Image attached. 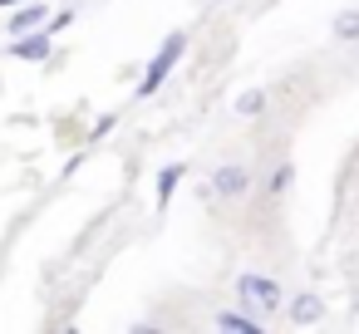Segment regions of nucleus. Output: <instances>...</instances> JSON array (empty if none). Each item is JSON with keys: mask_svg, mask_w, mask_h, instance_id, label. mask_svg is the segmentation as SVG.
I'll list each match as a JSON object with an SVG mask.
<instances>
[{"mask_svg": "<svg viewBox=\"0 0 359 334\" xmlns=\"http://www.w3.org/2000/svg\"><path fill=\"white\" fill-rule=\"evenodd\" d=\"M182 50H187V35H182V30H172V35L163 40V50L148 60V74L138 79V94H158V84L172 74V64L182 60Z\"/></svg>", "mask_w": 359, "mask_h": 334, "instance_id": "1", "label": "nucleus"}, {"mask_svg": "<svg viewBox=\"0 0 359 334\" xmlns=\"http://www.w3.org/2000/svg\"><path fill=\"white\" fill-rule=\"evenodd\" d=\"M236 295L246 305H256V309H280V285L266 280V275H241L236 280Z\"/></svg>", "mask_w": 359, "mask_h": 334, "instance_id": "2", "label": "nucleus"}, {"mask_svg": "<svg viewBox=\"0 0 359 334\" xmlns=\"http://www.w3.org/2000/svg\"><path fill=\"white\" fill-rule=\"evenodd\" d=\"M50 50H55V45H50V35H45V30H25V35H15V40H11V55H15V60H30V64H45V60H50Z\"/></svg>", "mask_w": 359, "mask_h": 334, "instance_id": "3", "label": "nucleus"}, {"mask_svg": "<svg viewBox=\"0 0 359 334\" xmlns=\"http://www.w3.org/2000/svg\"><path fill=\"white\" fill-rule=\"evenodd\" d=\"M45 15H50V6H45V0H20V6H15V15H11V35H25V30H40L45 25Z\"/></svg>", "mask_w": 359, "mask_h": 334, "instance_id": "4", "label": "nucleus"}, {"mask_svg": "<svg viewBox=\"0 0 359 334\" xmlns=\"http://www.w3.org/2000/svg\"><path fill=\"white\" fill-rule=\"evenodd\" d=\"M212 192H217V197H236V192H246V167L226 162V167L212 177Z\"/></svg>", "mask_w": 359, "mask_h": 334, "instance_id": "5", "label": "nucleus"}, {"mask_svg": "<svg viewBox=\"0 0 359 334\" xmlns=\"http://www.w3.org/2000/svg\"><path fill=\"white\" fill-rule=\"evenodd\" d=\"M182 172H187L182 162H168V167L158 172V207H168V202H172V192H177V182H182Z\"/></svg>", "mask_w": 359, "mask_h": 334, "instance_id": "6", "label": "nucleus"}, {"mask_svg": "<svg viewBox=\"0 0 359 334\" xmlns=\"http://www.w3.org/2000/svg\"><path fill=\"white\" fill-rule=\"evenodd\" d=\"M290 319H295V324H315V319H320V300H315V295H300V300L290 305Z\"/></svg>", "mask_w": 359, "mask_h": 334, "instance_id": "7", "label": "nucleus"}, {"mask_svg": "<svg viewBox=\"0 0 359 334\" xmlns=\"http://www.w3.org/2000/svg\"><path fill=\"white\" fill-rule=\"evenodd\" d=\"M217 324H222V329H241V334H256V329H261L256 314H217Z\"/></svg>", "mask_w": 359, "mask_h": 334, "instance_id": "8", "label": "nucleus"}, {"mask_svg": "<svg viewBox=\"0 0 359 334\" xmlns=\"http://www.w3.org/2000/svg\"><path fill=\"white\" fill-rule=\"evenodd\" d=\"M334 35H339V40H354V35H359V15H354V11H344V15L334 20Z\"/></svg>", "mask_w": 359, "mask_h": 334, "instance_id": "9", "label": "nucleus"}, {"mask_svg": "<svg viewBox=\"0 0 359 334\" xmlns=\"http://www.w3.org/2000/svg\"><path fill=\"white\" fill-rule=\"evenodd\" d=\"M261 104H266V94H261V89H251V94H241V99H236V109H241V113H261Z\"/></svg>", "mask_w": 359, "mask_h": 334, "instance_id": "10", "label": "nucleus"}, {"mask_svg": "<svg viewBox=\"0 0 359 334\" xmlns=\"http://www.w3.org/2000/svg\"><path fill=\"white\" fill-rule=\"evenodd\" d=\"M290 177H295L290 167H276V172H271V192H285V187H290Z\"/></svg>", "mask_w": 359, "mask_h": 334, "instance_id": "11", "label": "nucleus"}, {"mask_svg": "<svg viewBox=\"0 0 359 334\" xmlns=\"http://www.w3.org/2000/svg\"><path fill=\"white\" fill-rule=\"evenodd\" d=\"M6 6H20V0H0V11H6Z\"/></svg>", "mask_w": 359, "mask_h": 334, "instance_id": "12", "label": "nucleus"}]
</instances>
